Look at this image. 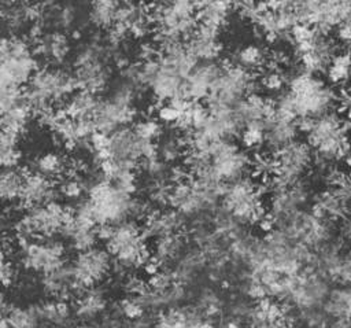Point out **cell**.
<instances>
[{"instance_id":"cell-42","label":"cell","mask_w":351,"mask_h":328,"mask_svg":"<svg viewBox=\"0 0 351 328\" xmlns=\"http://www.w3.org/2000/svg\"><path fill=\"white\" fill-rule=\"evenodd\" d=\"M133 129L141 139H144L145 141L154 143V144L158 141V139L165 132L162 124L155 117H148V118L140 119L138 122H136L133 125Z\"/></svg>"},{"instance_id":"cell-25","label":"cell","mask_w":351,"mask_h":328,"mask_svg":"<svg viewBox=\"0 0 351 328\" xmlns=\"http://www.w3.org/2000/svg\"><path fill=\"white\" fill-rule=\"evenodd\" d=\"M298 133L296 119L274 113L265 125V144L274 152L296 140Z\"/></svg>"},{"instance_id":"cell-19","label":"cell","mask_w":351,"mask_h":328,"mask_svg":"<svg viewBox=\"0 0 351 328\" xmlns=\"http://www.w3.org/2000/svg\"><path fill=\"white\" fill-rule=\"evenodd\" d=\"M63 236L67 239L70 246L80 253L96 246V242L99 240V225L78 204V207L71 211V217Z\"/></svg>"},{"instance_id":"cell-10","label":"cell","mask_w":351,"mask_h":328,"mask_svg":"<svg viewBox=\"0 0 351 328\" xmlns=\"http://www.w3.org/2000/svg\"><path fill=\"white\" fill-rule=\"evenodd\" d=\"M30 43L18 36L0 37V82L21 89L37 70Z\"/></svg>"},{"instance_id":"cell-29","label":"cell","mask_w":351,"mask_h":328,"mask_svg":"<svg viewBox=\"0 0 351 328\" xmlns=\"http://www.w3.org/2000/svg\"><path fill=\"white\" fill-rule=\"evenodd\" d=\"M186 151V137L176 129L170 132H163L162 136L155 143L156 156L167 166L176 165L180 159H184Z\"/></svg>"},{"instance_id":"cell-38","label":"cell","mask_w":351,"mask_h":328,"mask_svg":"<svg viewBox=\"0 0 351 328\" xmlns=\"http://www.w3.org/2000/svg\"><path fill=\"white\" fill-rule=\"evenodd\" d=\"M348 69H350L348 51H339L325 70V74L330 81V85L332 86L346 85L348 80Z\"/></svg>"},{"instance_id":"cell-34","label":"cell","mask_w":351,"mask_h":328,"mask_svg":"<svg viewBox=\"0 0 351 328\" xmlns=\"http://www.w3.org/2000/svg\"><path fill=\"white\" fill-rule=\"evenodd\" d=\"M66 167L67 158L63 154L58 151H45L34 159L33 172L51 180H58L66 172Z\"/></svg>"},{"instance_id":"cell-5","label":"cell","mask_w":351,"mask_h":328,"mask_svg":"<svg viewBox=\"0 0 351 328\" xmlns=\"http://www.w3.org/2000/svg\"><path fill=\"white\" fill-rule=\"evenodd\" d=\"M287 85L282 93L296 121L319 117L336 106L337 92L319 75L300 70L288 78Z\"/></svg>"},{"instance_id":"cell-12","label":"cell","mask_w":351,"mask_h":328,"mask_svg":"<svg viewBox=\"0 0 351 328\" xmlns=\"http://www.w3.org/2000/svg\"><path fill=\"white\" fill-rule=\"evenodd\" d=\"M112 262L110 253L96 246L77 253L75 258L69 265L77 291L97 287L107 280L114 269Z\"/></svg>"},{"instance_id":"cell-22","label":"cell","mask_w":351,"mask_h":328,"mask_svg":"<svg viewBox=\"0 0 351 328\" xmlns=\"http://www.w3.org/2000/svg\"><path fill=\"white\" fill-rule=\"evenodd\" d=\"M197 27L221 36L226 27L233 11V4L226 1H204L195 3Z\"/></svg>"},{"instance_id":"cell-15","label":"cell","mask_w":351,"mask_h":328,"mask_svg":"<svg viewBox=\"0 0 351 328\" xmlns=\"http://www.w3.org/2000/svg\"><path fill=\"white\" fill-rule=\"evenodd\" d=\"M66 258V246L58 239L32 240L23 243L21 247V262L23 268L40 276L63 266Z\"/></svg>"},{"instance_id":"cell-23","label":"cell","mask_w":351,"mask_h":328,"mask_svg":"<svg viewBox=\"0 0 351 328\" xmlns=\"http://www.w3.org/2000/svg\"><path fill=\"white\" fill-rule=\"evenodd\" d=\"M75 295L73 314L84 321H93L101 317L108 306V296L99 285L78 290Z\"/></svg>"},{"instance_id":"cell-37","label":"cell","mask_w":351,"mask_h":328,"mask_svg":"<svg viewBox=\"0 0 351 328\" xmlns=\"http://www.w3.org/2000/svg\"><path fill=\"white\" fill-rule=\"evenodd\" d=\"M118 4L115 1H96L90 5L89 10V21L97 29H103L106 32L111 30L115 22V15L118 10Z\"/></svg>"},{"instance_id":"cell-27","label":"cell","mask_w":351,"mask_h":328,"mask_svg":"<svg viewBox=\"0 0 351 328\" xmlns=\"http://www.w3.org/2000/svg\"><path fill=\"white\" fill-rule=\"evenodd\" d=\"M40 285L49 298L55 299H66L69 295L77 291L70 266L67 263L40 276Z\"/></svg>"},{"instance_id":"cell-32","label":"cell","mask_w":351,"mask_h":328,"mask_svg":"<svg viewBox=\"0 0 351 328\" xmlns=\"http://www.w3.org/2000/svg\"><path fill=\"white\" fill-rule=\"evenodd\" d=\"M25 176L26 173H23L19 167L0 169V202H19Z\"/></svg>"},{"instance_id":"cell-31","label":"cell","mask_w":351,"mask_h":328,"mask_svg":"<svg viewBox=\"0 0 351 328\" xmlns=\"http://www.w3.org/2000/svg\"><path fill=\"white\" fill-rule=\"evenodd\" d=\"M267 59V51L256 43H247L240 45L233 54L232 65L239 66L247 71H261Z\"/></svg>"},{"instance_id":"cell-45","label":"cell","mask_w":351,"mask_h":328,"mask_svg":"<svg viewBox=\"0 0 351 328\" xmlns=\"http://www.w3.org/2000/svg\"><path fill=\"white\" fill-rule=\"evenodd\" d=\"M0 328H8L7 321H5V317H3L1 314H0Z\"/></svg>"},{"instance_id":"cell-3","label":"cell","mask_w":351,"mask_h":328,"mask_svg":"<svg viewBox=\"0 0 351 328\" xmlns=\"http://www.w3.org/2000/svg\"><path fill=\"white\" fill-rule=\"evenodd\" d=\"M78 89L73 73L60 66L37 69L23 92V102L36 118L45 115L63 104Z\"/></svg>"},{"instance_id":"cell-1","label":"cell","mask_w":351,"mask_h":328,"mask_svg":"<svg viewBox=\"0 0 351 328\" xmlns=\"http://www.w3.org/2000/svg\"><path fill=\"white\" fill-rule=\"evenodd\" d=\"M296 124L317 161L335 166L348 158V119L341 114L329 111L315 118L298 119Z\"/></svg>"},{"instance_id":"cell-13","label":"cell","mask_w":351,"mask_h":328,"mask_svg":"<svg viewBox=\"0 0 351 328\" xmlns=\"http://www.w3.org/2000/svg\"><path fill=\"white\" fill-rule=\"evenodd\" d=\"M256 80L251 71H247L232 63L223 65V69L208 95L207 104L236 106L247 95L255 92Z\"/></svg>"},{"instance_id":"cell-44","label":"cell","mask_w":351,"mask_h":328,"mask_svg":"<svg viewBox=\"0 0 351 328\" xmlns=\"http://www.w3.org/2000/svg\"><path fill=\"white\" fill-rule=\"evenodd\" d=\"M350 19L348 21H344L343 23H340L336 29H335V40L336 43L341 47H347L348 43H350V37H351V32H350Z\"/></svg>"},{"instance_id":"cell-9","label":"cell","mask_w":351,"mask_h":328,"mask_svg":"<svg viewBox=\"0 0 351 328\" xmlns=\"http://www.w3.org/2000/svg\"><path fill=\"white\" fill-rule=\"evenodd\" d=\"M225 214L236 224L256 225L267 218L262 184L248 177H241L226 184L222 191Z\"/></svg>"},{"instance_id":"cell-26","label":"cell","mask_w":351,"mask_h":328,"mask_svg":"<svg viewBox=\"0 0 351 328\" xmlns=\"http://www.w3.org/2000/svg\"><path fill=\"white\" fill-rule=\"evenodd\" d=\"M185 43L197 62L218 60L223 48L218 34L203 30L197 26Z\"/></svg>"},{"instance_id":"cell-40","label":"cell","mask_w":351,"mask_h":328,"mask_svg":"<svg viewBox=\"0 0 351 328\" xmlns=\"http://www.w3.org/2000/svg\"><path fill=\"white\" fill-rule=\"evenodd\" d=\"M241 140L243 148L248 150H258L265 144V125L250 122L241 128L239 134Z\"/></svg>"},{"instance_id":"cell-6","label":"cell","mask_w":351,"mask_h":328,"mask_svg":"<svg viewBox=\"0 0 351 328\" xmlns=\"http://www.w3.org/2000/svg\"><path fill=\"white\" fill-rule=\"evenodd\" d=\"M155 43L160 48L171 43H184L197 26L196 5L189 1H171L148 5Z\"/></svg>"},{"instance_id":"cell-2","label":"cell","mask_w":351,"mask_h":328,"mask_svg":"<svg viewBox=\"0 0 351 328\" xmlns=\"http://www.w3.org/2000/svg\"><path fill=\"white\" fill-rule=\"evenodd\" d=\"M80 206L99 226L112 225L133 217L143 218L154 209L106 180L90 185Z\"/></svg>"},{"instance_id":"cell-24","label":"cell","mask_w":351,"mask_h":328,"mask_svg":"<svg viewBox=\"0 0 351 328\" xmlns=\"http://www.w3.org/2000/svg\"><path fill=\"white\" fill-rule=\"evenodd\" d=\"M154 328H213V325L197 309L170 307L158 316Z\"/></svg>"},{"instance_id":"cell-43","label":"cell","mask_w":351,"mask_h":328,"mask_svg":"<svg viewBox=\"0 0 351 328\" xmlns=\"http://www.w3.org/2000/svg\"><path fill=\"white\" fill-rule=\"evenodd\" d=\"M16 279V269L4 246H0V290L12 284Z\"/></svg>"},{"instance_id":"cell-11","label":"cell","mask_w":351,"mask_h":328,"mask_svg":"<svg viewBox=\"0 0 351 328\" xmlns=\"http://www.w3.org/2000/svg\"><path fill=\"white\" fill-rule=\"evenodd\" d=\"M274 172L267 184L273 189L302 181L304 174L313 169L314 154L306 141L293 140L273 152Z\"/></svg>"},{"instance_id":"cell-41","label":"cell","mask_w":351,"mask_h":328,"mask_svg":"<svg viewBox=\"0 0 351 328\" xmlns=\"http://www.w3.org/2000/svg\"><path fill=\"white\" fill-rule=\"evenodd\" d=\"M288 82L287 74L271 69V67H263L261 70V85L262 88L269 93H281Z\"/></svg>"},{"instance_id":"cell-7","label":"cell","mask_w":351,"mask_h":328,"mask_svg":"<svg viewBox=\"0 0 351 328\" xmlns=\"http://www.w3.org/2000/svg\"><path fill=\"white\" fill-rule=\"evenodd\" d=\"M111 60L106 40L82 44L73 55V75L78 89L93 95L107 89L111 78Z\"/></svg>"},{"instance_id":"cell-39","label":"cell","mask_w":351,"mask_h":328,"mask_svg":"<svg viewBox=\"0 0 351 328\" xmlns=\"http://www.w3.org/2000/svg\"><path fill=\"white\" fill-rule=\"evenodd\" d=\"M19 161V139L0 132V169L18 167Z\"/></svg>"},{"instance_id":"cell-17","label":"cell","mask_w":351,"mask_h":328,"mask_svg":"<svg viewBox=\"0 0 351 328\" xmlns=\"http://www.w3.org/2000/svg\"><path fill=\"white\" fill-rule=\"evenodd\" d=\"M293 52L300 63L302 71L318 75L325 73L330 60L339 52V44L329 34L315 32L310 40L293 48Z\"/></svg>"},{"instance_id":"cell-4","label":"cell","mask_w":351,"mask_h":328,"mask_svg":"<svg viewBox=\"0 0 351 328\" xmlns=\"http://www.w3.org/2000/svg\"><path fill=\"white\" fill-rule=\"evenodd\" d=\"M99 239H103L112 261L126 272L147 268L152 258L148 237L133 220L99 226Z\"/></svg>"},{"instance_id":"cell-14","label":"cell","mask_w":351,"mask_h":328,"mask_svg":"<svg viewBox=\"0 0 351 328\" xmlns=\"http://www.w3.org/2000/svg\"><path fill=\"white\" fill-rule=\"evenodd\" d=\"M293 10L299 22L329 34L330 30L350 19L351 4L348 1H306L293 3Z\"/></svg>"},{"instance_id":"cell-21","label":"cell","mask_w":351,"mask_h":328,"mask_svg":"<svg viewBox=\"0 0 351 328\" xmlns=\"http://www.w3.org/2000/svg\"><path fill=\"white\" fill-rule=\"evenodd\" d=\"M56 195V183H53V180L30 172L25 176L19 203L26 210L55 200Z\"/></svg>"},{"instance_id":"cell-36","label":"cell","mask_w":351,"mask_h":328,"mask_svg":"<svg viewBox=\"0 0 351 328\" xmlns=\"http://www.w3.org/2000/svg\"><path fill=\"white\" fill-rule=\"evenodd\" d=\"M8 328H38L40 317L37 307L33 306H10L5 312Z\"/></svg>"},{"instance_id":"cell-35","label":"cell","mask_w":351,"mask_h":328,"mask_svg":"<svg viewBox=\"0 0 351 328\" xmlns=\"http://www.w3.org/2000/svg\"><path fill=\"white\" fill-rule=\"evenodd\" d=\"M326 314L330 316L340 328H347L348 324V309H350V294L347 290H336L325 298Z\"/></svg>"},{"instance_id":"cell-46","label":"cell","mask_w":351,"mask_h":328,"mask_svg":"<svg viewBox=\"0 0 351 328\" xmlns=\"http://www.w3.org/2000/svg\"><path fill=\"white\" fill-rule=\"evenodd\" d=\"M115 328H140V327H115Z\"/></svg>"},{"instance_id":"cell-8","label":"cell","mask_w":351,"mask_h":328,"mask_svg":"<svg viewBox=\"0 0 351 328\" xmlns=\"http://www.w3.org/2000/svg\"><path fill=\"white\" fill-rule=\"evenodd\" d=\"M71 209L58 200L26 209L14 222V233L23 243L43 239H56L64 235L71 217Z\"/></svg>"},{"instance_id":"cell-30","label":"cell","mask_w":351,"mask_h":328,"mask_svg":"<svg viewBox=\"0 0 351 328\" xmlns=\"http://www.w3.org/2000/svg\"><path fill=\"white\" fill-rule=\"evenodd\" d=\"M37 313L41 323L52 328H66L73 316V309L67 305L66 299L49 298L43 305L37 306Z\"/></svg>"},{"instance_id":"cell-28","label":"cell","mask_w":351,"mask_h":328,"mask_svg":"<svg viewBox=\"0 0 351 328\" xmlns=\"http://www.w3.org/2000/svg\"><path fill=\"white\" fill-rule=\"evenodd\" d=\"M99 100L100 97L97 95L77 89L64 100L60 110L71 119L92 122Z\"/></svg>"},{"instance_id":"cell-18","label":"cell","mask_w":351,"mask_h":328,"mask_svg":"<svg viewBox=\"0 0 351 328\" xmlns=\"http://www.w3.org/2000/svg\"><path fill=\"white\" fill-rule=\"evenodd\" d=\"M222 69L223 65L218 60L197 62V65L184 78V99L191 102H200L202 99H207Z\"/></svg>"},{"instance_id":"cell-20","label":"cell","mask_w":351,"mask_h":328,"mask_svg":"<svg viewBox=\"0 0 351 328\" xmlns=\"http://www.w3.org/2000/svg\"><path fill=\"white\" fill-rule=\"evenodd\" d=\"M143 218L141 229L148 239L154 240L178 235L184 228V217L174 210H165L163 207L151 209Z\"/></svg>"},{"instance_id":"cell-33","label":"cell","mask_w":351,"mask_h":328,"mask_svg":"<svg viewBox=\"0 0 351 328\" xmlns=\"http://www.w3.org/2000/svg\"><path fill=\"white\" fill-rule=\"evenodd\" d=\"M86 177L77 174L74 172L66 170L56 180V192L62 195L66 200H81L88 194Z\"/></svg>"},{"instance_id":"cell-16","label":"cell","mask_w":351,"mask_h":328,"mask_svg":"<svg viewBox=\"0 0 351 328\" xmlns=\"http://www.w3.org/2000/svg\"><path fill=\"white\" fill-rule=\"evenodd\" d=\"M30 45L37 60L45 62V66H60L73 52L70 36L56 29L33 27Z\"/></svg>"}]
</instances>
